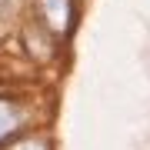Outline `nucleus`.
Instances as JSON below:
<instances>
[{"instance_id": "2", "label": "nucleus", "mask_w": 150, "mask_h": 150, "mask_svg": "<svg viewBox=\"0 0 150 150\" xmlns=\"http://www.w3.org/2000/svg\"><path fill=\"white\" fill-rule=\"evenodd\" d=\"M13 130H17V110H13V103L0 100V140L7 134H13Z\"/></svg>"}, {"instance_id": "1", "label": "nucleus", "mask_w": 150, "mask_h": 150, "mask_svg": "<svg viewBox=\"0 0 150 150\" xmlns=\"http://www.w3.org/2000/svg\"><path fill=\"white\" fill-rule=\"evenodd\" d=\"M40 17H43V27L64 33L70 27V0H40Z\"/></svg>"}]
</instances>
